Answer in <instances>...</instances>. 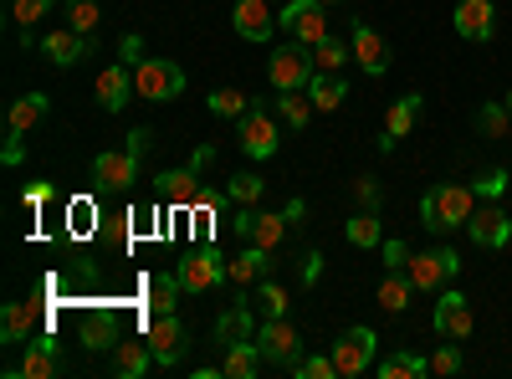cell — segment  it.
<instances>
[{"label":"cell","mask_w":512,"mask_h":379,"mask_svg":"<svg viewBox=\"0 0 512 379\" xmlns=\"http://www.w3.org/2000/svg\"><path fill=\"white\" fill-rule=\"evenodd\" d=\"M477 200H482V195H477L472 185H436V190H425V195H420V226L436 231V236L461 231L466 221H472Z\"/></svg>","instance_id":"6da1fadb"},{"label":"cell","mask_w":512,"mask_h":379,"mask_svg":"<svg viewBox=\"0 0 512 379\" xmlns=\"http://www.w3.org/2000/svg\"><path fill=\"white\" fill-rule=\"evenodd\" d=\"M149 139H154L149 129H134L123 149L98 154V159H93V180H98V190H128V185H134V180H139V159H144Z\"/></svg>","instance_id":"7a4b0ae2"},{"label":"cell","mask_w":512,"mask_h":379,"mask_svg":"<svg viewBox=\"0 0 512 379\" xmlns=\"http://www.w3.org/2000/svg\"><path fill=\"white\" fill-rule=\"evenodd\" d=\"M313 47H303V41H287V47L272 52L267 62V77H272V88L277 93H308V82H313Z\"/></svg>","instance_id":"3957f363"},{"label":"cell","mask_w":512,"mask_h":379,"mask_svg":"<svg viewBox=\"0 0 512 379\" xmlns=\"http://www.w3.org/2000/svg\"><path fill=\"white\" fill-rule=\"evenodd\" d=\"M185 67L180 62H164V57H144L134 67V93L149 98V103H169V98H180L185 93Z\"/></svg>","instance_id":"277c9868"},{"label":"cell","mask_w":512,"mask_h":379,"mask_svg":"<svg viewBox=\"0 0 512 379\" xmlns=\"http://www.w3.org/2000/svg\"><path fill=\"white\" fill-rule=\"evenodd\" d=\"M256 349H262V359L272 369H297V359H303V333H297L287 318H267L262 328H256Z\"/></svg>","instance_id":"5b68a950"},{"label":"cell","mask_w":512,"mask_h":379,"mask_svg":"<svg viewBox=\"0 0 512 379\" xmlns=\"http://www.w3.org/2000/svg\"><path fill=\"white\" fill-rule=\"evenodd\" d=\"M277 26L303 41V47H318V41H328V16H323V0H287V6L277 11Z\"/></svg>","instance_id":"8992f818"},{"label":"cell","mask_w":512,"mask_h":379,"mask_svg":"<svg viewBox=\"0 0 512 379\" xmlns=\"http://www.w3.org/2000/svg\"><path fill=\"white\" fill-rule=\"evenodd\" d=\"M175 277L185 282V292H210V287L226 282V257L216 246H195V251H185V257L175 262Z\"/></svg>","instance_id":"52a82bcc"},{"label":"cell","mask_w":512,"mask_h":379,"mask_svg":"<svg viewBox=\"0 0 512 379\" xmlns=\"http://www.w3.org/2000/svg\"><path fill=\"white\" fill-rule=\"evenodd\" d=\"M236 144L251 159H272L277 154V118H272L267 103H251V113L236 123Z\"/></svg>","instance_id":"ba28073f"},{"label":"cell","mask_w":512,"mask_h":379,"mask_svg":"<svg viewBox=\"0 0 512 379\" xmlns=\"http://www.w3.org/2000/svg\"><path fill=\"white\" fill-rule=\"evenodd\" d=\"M374 328H344V333H338V344L328 349L333 354V364H338V379H354V374H364L369 364H374Z\"/></svg>","instance_id":"9c48e42d"},{"label":"cell","mask_w":512,"mask_h":379,"mask_svg":"<svg viewBox=\"0 0 512 379\" xmlns=\"http://www.w3.org/2000/svg\"><path fill=\"white\" fill-rule=\"evenodd\" d=\"M410 282H415V292H441V282H451L456 272H461V257L451 246H436V251H420V257H410Z\"/></svg>","instance_id":"30bf717a"},{"label":"cell","mask_w":512,"mask_h":379,"mask_svg":"<svg viewBox=\"0 0 512 379\" xmlns=\"http://www.w3.org/2000/svg\"><path fill=\"white\" fill-rule=\"evenodd\" d=\"M466 236H472L477 246H487V251H502L512 241V216H507L497 200H482L472 210V221H466Z\"/></svg>","instance_id":"8fae6325"},{"label":"cell","mask_w":512,"mask_h":379,"mask_svg":"<svg viewBox=\"0 0 512 379\" xmlns=\"http://www.w3.org/2000/svg\"><path fill=\"white\" fill-rule=\"evenodd\" d=\"M144 339H149V349H154L159 364H180L185 349H190V333H185V323H180L175 313H154Z\"/></svg>","instance_id":"7c38bea8"},{"label":"cell","mask_w":512,"mask_h":379,"mask_svg":"<svg viewBox=\"0 0 512 379\" xmlns=\"http://www.w3.org/2000/svg\"><path fill=\"white\" fill-rule=\"evenodd\" d=\"M349 52H354L364 77H384V72H390V41H384L374 26H364L359 16H354V31H349Z\"/></svg>","instance_id":"4fadbf2b"},{"label":"cell","mask_w":512,"mask_h":379,"mask_svg":"<svg viewBox=\"0 0 512 379\" xmlns=\"http://www.w3.org/2000/svg\"><path fill=\"white\" fill-rule=\"evenodd\" d=\"M472 323H477V318H472V303H466L456 287H446L441 298H436L431 328L441 333V339H456V344H461V339H472Z\"/></svg>","instance_id":"5bb4252c"},{"label":"cell","mask_w":512,"mask_h":379,"mask_svg":"<svg viewBox=\"0 0 512 379\" xmlns=\"http://www.w3.org/2000/svg\"><path fill=\"white\" fill-rule=\"evenodd\" d=\"M231 26H236L241 41H267L277 31V6H272V0H236Z\"/></svg>","instance_id":"9a60e30c"},{"label":"cell","mask_w":512,"mask_h":379,"mask_svg":"<svg viewBox=\"0 0 512 379\" xmlns=\"http://www.w3.org/2000/svg\"><path fill=\"white\" fill-rule=\"evenodd\" d=\"M93 47H98V36H82V31H72V26L41 36V52H47V62H52V67H77Z\"/></svg>","instance_id":"2e32d148"},{"label":"cell","mask_w":512,"mask_h":379,"mask_svg":"<svg viewBox=\"0 0 512 379\" xmlns=\"http://www.w3.org/2000/svg\"><path fill=\"white\" fill-rule=\"evenodd\" d=\"M451 26H456V36H466V41H492V31H497V6H492V0H461V6L451 11Z\"/></svg>","instance_id":"e0dca14e"},{"label":"cell","mask_w":512,"mask_h":379,"mask_svg":"<svg viewBox=\"0 0 512 379\" xmlns=\"http://www.w3.org/2000/svg\"><path fill=\"white\" fill-rule=\"evenodd\" d=\"M11 374H26V379H57L62 374V349H57V339H26V359H21V369H11Z\"/></svg>","instance_id":"ac0fdd59"},{"label":"cell","mask_w":512,"mask_h":379,"mask_svg":"<svg viewBox=\"0 0 512 379\" xmlns=\"http://www.w3.org/2000/svg\"><path fill=\"white\" fill-rule=\"evenodd\" d=\"M154 364H159V359H154L149 339H118V344H113V374H118V379H144Z\"/></svg>","instance_id":"d6986e66"},{"label":"cell","mask_w":512,"mask_h":379,"mask_svg":"<svg viewBox=\"0 0 512 379\" xmlns=\"http://www.w3.org/2000/svg\"><path fill=\"white\" fill-rule=\"evenodd\" d=\"M420 108H425V98L420 93H410V98H400L390 113H384V134H379V154H390L395 149V139H405L410 129H415V118H420Z\"/></svg>","instance_id":"ffe728a7"},{"label":"cell","mask_w":512,"mask_h":379,"mask_svg":"<svg viewBox=\"0 0 512 379\" xmlns=\"http://www.w3.org/2000/svg\"><path fill=\"white\" fill-rule=\"evenodd\" d=\"M128 88H134V67H128V62H113V67L98 77V108H103V113H123Z\"/></svg>","instance_id":"44dd1931"},{"label":"cell","mask_w":512,"mask_h":379,"mask_svg":"<svg viewBox=\"0 0 512 379\" xmlns=\"http://www.w3.org/2000/svg\"><path fill=\"white\" fill-rule=\"evenodd\" d=\"M267 257H272V251H262V246L236 251V257L226 262V282H231L236 292H241V287H251V282H262V277H267V267H272Z\"/></svg>","instance_id":"7402d4cb"},{"label":"cell","mask_w":512,"mask_h":379,"mask_svg":"<svg viewBox=\"0 0 512 379\" xmlns=\"http://www.w3.org/2000/svg\"><path fill=\"white\" fill-rule=\"evenodd\" d=\"M410 292H415V282H410V272H384L379 277V287H374V303L390 313V318H400L405 308H410Z\"/></svg>","instance_id":"603a6c76"},{"label":"cell","mask_w":512,"mask_h":379,"mask_svg":"<svg viewBox=\"0 0 512 379\" xmlns=\"http://www.w3.org/2000/svg\"><path fill=\"white\" fill-rule=\"evenodd\" d=\"M180 292H185V282H180L175 272H154V277L144 282V303H149V318H154V313H175Z\"/></svg>","instance_id":"cb8c5ba5"},{"label":"cell","mask_w":512,"mask_h":379,"mask_svg":"<svg viewBox=\"0 0 512 379\" xmlns=\"http://www.w3.org/2000/svg\"><path fill=\"white\" fill-rule=\"evenodd\" d=\"M262 349H256V339H241V344H226V364H221V374L226 379H256L262 374Z\"/></svg>","instance_id":"d4e9b609"},{"label":"cell","mask_w":512,"mask_h":379,"mask_svg":"<svg viewBox=\"0 0 512 379\" xmlns=\"http://www.w3.org/2000/svg\"><path fill=\"white\" fill-rule=\"evenodd\" d=\"M36 333V303H6L0 308V339L6 344H26Z\"/></svg>","instance_id":"484cf974"},{"label":"cell","mask_w":512,"mask_h":379,"mask_svg":"<svg viewBox=\"0 0 512 379\" xmlns=\"http://www.w3.org/2000/svg\"><path fill=\"white\" fill-rule=\"evenodd\" d=\"M308 98H313V108H318V113H333L338 103L349 98V82H344V72H313V82H308Z\"/></svg>","instance_id":"4316f807"},{"label":"cell","mask_w":512,"mask_h":379,"mask_svg":"<svg viewBox=\"0 0 512 379\" xmlns=\"http://www.w3.org/2000/svg\"><path fill=\"white\" fill-rule=\"evenodd\" d=\"M154 190H159L169 205H195V200H200V185H195L190 164H185V170H164V175L154 180Z\"/></svg>","instance_id":"83f0119b"},{"label":"cell","mask_w":512,"mask_h":379,"mask_svg":"<svg viewBox=\"0 0 512 379\" xmlns=\"http://www.w3.org/2000/svg\"><path fill=\"white\" fill-rule=\"evenodd\" d=\"M246 241H251V246H262V251H277V246L287 241V210H282V216H277V210H256Z\"/></svg>","instance_id":"f1b7e54d"},{"label":"cell","mask_w":512,"mask_h":379,"mask_svg":"<svg viewBox=\"0 0 512 379\" xmlns=\"http://www.w3.org/2000/svg\"><path fill=\"white\" fill-rule=\"evenodd\" d=\"M216 339L221 344H241V339H256V323H251V308L236 298L221 318H216Z\"/></svg>","instance_id":"f546056e"},{"label":"cell","mask_w":512,"mask_h":379,"mask_svg":"<svg viewBox=\"0 0 512 379\" xmlns=\"http://www.w3.org/2000/svg\"><path fill=\"white\" fill-rule=\"evenodd\" d=\"M118 344V318H113V308H98L88 323H82V349H113Z\"/></svg>","instance_id":"4dcf8cb0"},{"label":"cell","mask_w":512,"mask_h":379,"mask_svg":"<svg viewBox=\"0 0 512 379\" xmlns=\"http://www.w3.org/2000/svg\"><path fill=\"white\" fill-rule=\"evenodd\" d=\"M41 118H47V93H26V98H16V103H11V113H6V129L26 134V129H36Z\"/></svg>","instance_id":"1f68e13d"},{"label":"cell","mask_w":512,"mask_h":379,"mask_svg":"<svg viewBox=\"0 0 512 379\" xmlns=\"http://www.w3.org/2000/svg\"><path fill=\"white\" fill-rule=\"evenodd\" d=\"M277 113H282V123H287L292 134H303V129H308V118H313L318 108H313L308 93H277Z\"/></svg>","instance_id":"d6a6232c"},{"label":"cell","mask_w":512,"mask_h":379,"mask_svg":"<svg viewBox=\"0 0 512 379\" xmlns=\"http://www.w3.org/2000/svg\"><path fill=\"white\" fill-rule=\"evenodd\" d=\"M374 369H379V379H425V374H431V359H420V354H390V359H379Z\"/></svg>","instance_id":"836d02e7"},{"label":"cell","mask_w":512,"mask_h":379,"mask_svg":"<svg viewBox=\"0 0 512 379\" xmlns=\"http://www.w3.org/2000/svg\"><path fill=\"white\" fill-rule=\"evenodd\" d=\"M477 134L482 139H512V108L507 103H482L477 108Z\"/></svg>","instance_id":"e575fe53"},{"label":"cell","mask_w":512,"mask_h":379,"mask_svg":"<svg viewBox=\"0 0 512 379\" xmlns=\"http://www.w3.org/2000/svg\"><path fill=\"white\" fill-rule=\"evenodd\" d=\"M344 236H349V246H359V251H369V246H379L384 241V226H379V210H359V216L344 226Z\"/></svg>","instance_id":"d590c367"},{"label":"cell","mask_w":512,"mask_h":379,"mask_svg":"<svg viewBox=\"0 0 512 379\" xmlns=\"http://www.w3.org/2000/svg\"><path fill=\"white\" fill-rule=\"evenodd\" d=\"M226 195H231V205H256V200L267 195V180H262V175H251V170H241V175L226 180Z\"/></svg>","instance_id":"8d00e7d4"},{"label":"cell","mask_w":512,"mask_h":379,"mask_svg":"<svg viewBox=\"0 0 512 379\" xmlns=\"http://www.w3.org/2000/svg\"><path fill=\"white\" fill-rule=\"evenodd\" d=\"M251 103L256 98H246V93H236V88H216V93H210V113H216V118H246L251 113Z\"/></svg>","instance_id":"74e56055"},{"label":"cell","mask_w":512,"mask_h":379,"mask_svg":"<svg viewBox=\"0 0 512 379\" xmlns=\"http://www.w3.org/2000/svg\"><path fill=\"white\" fill-rule=\"evenodd\" d=\"M349 62H354V52H349V47H338L333 36L313 47V67H318V72H344Z\"/></svg>","instance_id":"f35d334b"},{"label":"cell","mask_w":512,"mask_h":379,"mask_svg":"<svg viewBox=\"0 0 512 379\" xmlns=\"http://www.w3.org/2000/svg\"><path fill=\"white\" fill-rule=\"evenodd\" d=\"M67 26L82 31V36H98V0H67Z\"/></svg>","instance_id":"ab89813d"},{"label":"cell","mask_w":512,"mask_h":379,"mask_svg":"<svg viewBox=\"0 0 512 379\" xmlns=\"http://www.w3.org/2000/svg\"><path fill=\"white\" fill-rule=\"evenodd\" d=\"M262 313L267 318H287V287L272 282V277H262Z\"/></svg>","instance_id":"60d3db41"},{"label":"cell","mask_w":512,"mask_h":379,"mask_svg":"<svg viewBox=\"0 0 512 379\" xmlns=\"http://www.w3.org/2000/svg\"><path fill=\"white\" fill-rule=\"evenodd\" d=\"M292 374H303V379H338V364H333V354H313V359H297Z\"/></svg>","instance_id":"b9f144b4"},{"label":"cell","mask_w":512,"mask_h":379,"mask_svg":"<svg viewBox=\"0 0 512 379\" xmlns=\"http://www.w3.org/2000/svg\"><path fill=\"white\" fill-rule=\"evenodd\" d=\"M47 11H52V0H11V21L16 26H36Z\"/></svg>","instance_id":"7bdbcfd3"},{"label":"cell","mask_w":512,"mask_h":379,"mask_svg":"<svg viewBox=\"0 0 512 379\" xmlns=\"http://www.w3.org/2000/svg\"><path fill=\"white\" fill-rule=\"evenodd\" d=\"M379 251H384V272H405V267H410V246H405L400 236L379 241Z\"/></svg>","instance_id":"ee69618b"},{"label":"cell","mask_w":512,"mask_h":379,"mask_svg":"<svg viewBox=\"0 0 512 379\" xmlns=\"http://www.w3.org/2000/svg\"><path fill=\"white\" fill-rule=\"evenodd\" d=\"M461 364H466V359H461L456 339H451V344H441V349L431 354V374H461Z\"/></svg>","instance_id":"f6af8a7d"},{"label":"cell","mask_w":512,"mask_h":379,"mask_svg":"<svg viewBox=\"0 0 512 379\" xmlns=\"http://www.w3.org/2000/svg\"><path fill=\"white\" fill-rule=\"evenodd\" d=\"M472 190H477L482 200H497V195L507 190V170H482V175L472 180Z\"/></svg>","instance_id":"bcb514c9"},{"label":"cell","mask_w":512,"mask_h":379,"mask_svg":"<svg viewBox=\"0 0 512 379\" xmlns=\"http://www.w3.org/2000/svg\"><path fill=\"white\" fill-rule=\"evenodd\" d=\"M354 200H359L364 210H379V200H384L379 180H374V175H359V180H354Z\"/></svg>","instance_id":"7dc6e473"},{"label":"cell","mask_w":512,"mask_h":379,"mask_svg":"<svg viewBox=\"0 0 512 379\" xmlns=\"http://www.w3.org/2000/svg\"><path fill=\"white\" fill-rule=\"evenodd\" d=\"M26 134H16V129H6V149H0V159H6V164H21L26 159V144H21Z\"/></svg>","instance_id":"c3c4849f"},{"label":"cell","mask_w":512,"mask_h":379,"mask_svg":"<svg viewBox=\"0 0 512 379\" xmlns=\"http://www.w3.org/2000/svg\"><path fill=\"white\" fill-rule=\"evenodd\" d=\"M318 277H323V251H308L303 257V287H318Z\"/></svg>","instance_id":"681fc988"},{"label":"cell","mask_w":512,"mask_h":379,"mask_svg":"<svg viewBox=\"0 0 512 379\" xmlns=\"http://www.w3.org/2000/svg\"><path fill=\"white\" fill-rule=\"evenodd\" d=\"M226 200H231L226 190H200V200H195V210H205V216H216V210H221Z\"/></svg>","instance_id":"f907efd6"},{"label":"cell","mask_w":512,"mask_h":379,"mask_svg":"<svg viewBox=\"0 0 512 379\" xmlns=\"http://www.w3.org/2000/svg\"><path fill=\"white\" fill-rule=\"evenodd\" d=\"M118 52H123L118 62H128V67H139V62H144V41H139V36H123V47H118Z\"/></svg>","instance_id":"816d5d0a"},{"label":"cell","mask_w":512,"mask_h":379,"mask_svg":"<svg viewBox=\"0 0 512 379\" xmlns=\"http://www.w3.org/2000/svg\"><path fill=\"white\" fill-rule=\"evenodd\" d=\"M210 159H216V149H210V144H205V149H195V154H190V170L200 175V170H205V164H210Z\"/></svg>","instance_id":"f5cc1de1"},{"label":"cell","mask_w":512,"mask_h":379,"mask_svg":"<svg viewBox=\"0 0 512 379\" xmlns=\"http://www.w3.org/2000/svg\"><path fill=\"white\" fill-rule=\"evenodd\" d=\"M323 6H344V0H323Z\"/></svg>","instance_id":"db71d44e"},{"label":"cell","mask_w":512,"mask_h":379,"mask_svg":"<svg viewBox=\"0 0 512 379\" xmlns=\"http://www.w3.org/2000/svg\"><path fill=\"white\" fill-rule=\"evenodd\" d=\"M507 108H512V88H507Z\"/></svg>","instance_id":"11a10c76"},{"label":"cell","mask_w":512,"mask_h":379,"mask_svg":"<svg viewBox=\"0 0 512 379\" xmlns=\"http://www.w3.org/2000/svg\"><path fill=\"white\" fill-rule=\"evenodd\" d=\"M272 6H277V0H272ZM282 6H287V0H282Z\"/></svg>","instance_id":"9f6ffc18"}]
</instances>
